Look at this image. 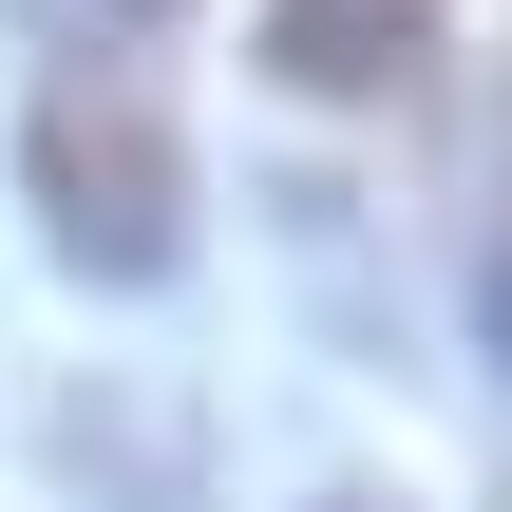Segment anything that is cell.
<instances>
[{
    "mask_svg": "<svg viewBox=\"0 0 512 512\" xmlns=\"http://www.w3.org/2000/svg\"><path fill=\"white\" fill-rule=\"evenodd\" d=\"M19 19H57V38H76V57H114V38H152V19H171V0H19Z\"/></svg>",
    "mask_w": 512,
    "mask_h": 512,
    "instance_id": "obj_4",
    "label": "cell"
},
{
    "mask_svg": "<svg viewBox=\"0 0 512 512\" xmlns=\"http://www.w3.org/2000/svg\"><path fill=\"white\" fill-rule=\"evenodd\" d=\"M475 323H494V361H512V114H494V247H475Z\"/></svg>",
    "mask_w": 512,
    "mask_h": 512,
    "instance_id": "obj_3",
    "label": "cell"
},
{
    "mask_svg": "<svg viewBox=\"0 0 512 512\" xmlns=\"http://www.w3.org/2000/svg\"><path fill=\"white\" fill-rule=\"evenodd\" d=\"M38 228L95 285H171L190 266V152H171V95L133 57H57L38 76Z\"/></svg>",
    "mask_w": 512,
    "mask_h": 512,
    "instance_id": "obj_1",
    "label": "cell"
},
{
    "mask_svg": "<svg viewBox=\"0 0 512 512\" xmlns=\"http://www.w3.org/2000/svg\"><path fill=\"white\" fill-rule=\"evenodd\" d=\"M437 0H266V76L285 95H418Z\"/></svg>",
    "mask_w": 512,
    "mask_h": 512,
    "instance_id": "obj_2",
    "label": "cell"
},
{
    "mask_svg": "<svg viewBox=\"0 0 512 512\" xmlns=\"http://www.w3.org/2000/svg\"><path fill=\"white\" fill-rule=\"evenodd\" d=\"M323 512H380V494H323Z\"/></svg>",
    "mask_w": 512,
    "mask_h": 512,
    "instance_id": "obj_5",
    "label": "cell"
}]
</instances>
